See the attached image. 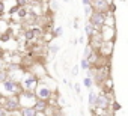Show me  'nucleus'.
Returning a JSON list of instances; mask_svg holds the SVG:
<instances>
[{"mask_svg":"<svg viewBox=\"0 0 128 116\" xmlns=\"http://www.w3.org/2000/svg\"><path fill=\"white\" fill-rule=\"evenodd\" d=\"M89 56H90V45H88V47L84 48V57H83V59H88Z\"/></svg>","mask_w":128,"mask_h":116,"instance_id":"nucleus-18","label":"nucleus"},{"mask_svg":"<svg viewBox=\"0 0 128 116\" xmlns=\"http://www.w3.org/2000/svg\"><path fill=\"white\" fill-rule=\"evenodd\" d=\"M5 80H8V72H5V71H0V83H3Z\"/></svg>","mask_w":128,"mask_h":116,"instance_id":"nucleus-14","label":"nucleus"},{"mask_svg":"<svg viewBox=\"0 0 128 116\" xmlns=\"http://www.w3.org/2000/svg\"><path fill=\"white\" fill-rule=\"evenodd\" d=\"M95 107L100 108V110H106V108L108 107V98H107L106 95H100V96L96 98V104H95Z\"/></svg>","mask_w":128,"mask_h":116,"instance_id":"nucleus-6","label":"nucleus"},{"mask_svg":"<svg viewBox=\"0 0 128 116\" xmlns=\"http://www.w3.org/2000/svg\"><path fill=\"white\" fill-rule=\"evenodd\" d=\"M94 5H95V8H96V9H100V12H101L102 9H106V6H107L106 0H95Z\"/></svg>","mask_w":128,"mask_h":116,"instance_id":"nucleus-10","label":"nucleus"},{"mask_svg":"<svg viewBox=\"0 0 128 116\" xmlns=\"http://www.w3.org/2000/svg\"><path fill=\"white\" fill-rule=\"evenodd\" d=\"M26 15H27V12H26V9H24V8H20V9H18V17H21V18H24Z\"/></svg>","mask_w":128,"mask_h":116,"instance_id":"nucleus-17","label":"nucleus"},{"mask_svg":"<svg viewBox=\"0 0 128 116\" xmlns=\"http://www.w3.org/2000/svg\"><path fill=\"white\" fill-rule=\"evenodd\" d=\"M36 84H38V82H36V77L35 76H27L24 78V82H23V86H24V89L27 92H32L36 88Z\"/></svg>","mask_w":128,"mask_h":116,"instance_id":"nucleus-4","label":"nucleus"},{"mask_svg":"<svg viewBox=\"0 0 128 116\" xmlns=\"http://www.w3.org/2000/svg\"><path fill=\"white\" fill-rule=\"evenodd\" d=\"M51 9H59V5H57V2H51Z\"/></svg>","mask_w":128,"mask_h":116,"instance_id":"nucleus-23","label":"nucleus"},{"mask_svg":"<svg viewBox=\"0 0 128 116\" xmlns=\"http://www.w3.org/2000/svg\"><path fill=\"white\" fill-rule=\"evenodd\" d=\"M83 84H84V86L90 90V86H92V78H90V77H86V78L83 80Z\"/></svg>","mask_w":128,"mask_h":116,"instance_id":"nucleus-12","label":"nucleus"},{"mask_svg":"<svg viewBox=\"0 0 128 116\" xmlns=\"http://www.w3.org/2000/svg\"><path fill=\"white\" fill-rule=\"evenodd\" d=\"M21 116H38V113L33 107H23L21 108Z\"/></svg>","mask_w":128,"mask_h":116,"instance_id":"nucleus-8","label":"nucleus"},{"mask_svg":"<svg viewBox=\"0 0 128 116\" xmlns=\"http://www.w3.org/2000/svg\"><path fill=\"white\" fill-rule=\"evenodd\" d=\"M2 66H3V64H2V62H0V70H2Z\"/></svg>","mask_w":128,"mask_h":116,"instance_id":"nucleus-28","label":"nucleus"},{"mask_svg":"<svg viewBox=\"0 0 128 116\" xmlns=\"http://www.w3.org/2000/svg\"><path fill=\"white\" fill-rule=\"evenodd\" d=\"M74 89H76V94H77V95H80V94H82V88H80V83H76V84H74Z\"/></svg>","mask_w":128,"mask_h":116,"instance_id":"nucleus-20","label":"nucleus"},{"mask_svg":"<svg viewBox=\"0 0 128 116\" xmlns=\"http://www.w3.org/2000/svg\"><path fill=\"white\" fill-rule=\"evenodd\" d=\"M0 116H6V110H3V107H0Z\"/></svg>","mask_w":128,"mask_h":116,"instance_id":"nucleus-24","label":"nucleus"},{"mask_svg":"<svg viewBox=\"0 0 128 116\" xmlns=\"http://www.w3.org/2000/svg\"><path fill=\"white\" fill-rule=\"evenodd\" d=\"M3 11H5V5L0 2V12H3Z\"/></svg>","mask_w":128,"mask_h":116,"instance_id":"nucleus-26","label":"nucleus"},{"mask_svg":"<svg viewBox=\"0 0 128 116\" xmlns=\"http://www.w3.org/2000/svg\"><path fill=\"white\" fill-rule=\"evenodd\" d=\"M92 32H94V29H92V26L88 23V24H86V33H88L89 38H92Z\"/></svg>","mask_w":128,"mask_h":116,"instance_id":"nucleus-15","label":"nucleus"},{"mask_svg":"<svg viewBox=\"0 0 128 116\" xmlns=\"http://www.w3.org/2000/svg\"><path fill=\"white\" fill-rule=\"evenodd\" d=\"M18 107H20V101H18V98H8V100H6V104H5L3 108H6L8 112H14V110H17Z\"/></svg>","mask_w":128,"mask_h":116,"instance_id":"nucleus-5","label":"nucleus"},{"mask_svg":"<svg viewBox=\"0 0 128 116\" xmlns=\"http://www.w3.org/2000/svg\"><path fill=\"white\" fill-rule=\"evenodd\" d=\"M96 98H98V95H96L94 90H89V98H88V102H89V106H90V107H95V104H96Z\"/></svg>","mask_w":128,"mask_h":116,"instance_id":"nucleus-9","label":"nucleus"},{"mask_svg":"<svg viewBox=\"0 0 128 116\" xmlns=\"http://www.w3.org/2000/svg\"><path fill=\"white\" fill-rule=\"evenodd\" d=\"M92 3V0H83V5L84 6H88V5H90Z\"/></svg>","mask_w":128,"mask_h":116,"instance_id":"nucleus-25","label":"nucleus"},{"mask_svg":"<svg viewBox=\"0 0 128 116\" xmlns=\"http://www.w3.org/2000/svg\"><path fill=\"white\" fill-rule=\"evenodd\" d=\"M18 5H20V6H24L26 2H24V0H18Z\"/></svg>","mask_w":128,"mask_h":116,"instance_id":"nucleus-27","label":"nucleus"},{"mask_svg":"<svg viewBox=\"0 0 128 116\" xmlns=\"http://www.w3.org/2000/svg\"><path fill=\"white\" fill-rule=\"evenodd\" d=\"M51 96V90H50V88H47V86H38V90H36V98L39 100V101H47L48 98Z\"/></svg>","mask_w":128,"mask_h":116,"instance_id":"nucleus-3","label":"nucleus"},{"mask_svg":"<svg viewBox=\"0 0 128 116\" xmlns=\"http://www.w3.org/2000/svg\"><path fill=\"white\" fill-rule=\"evenodd\" d=\"M78 70H80L78 65H76V66L72 68V72H71V74H72V76H77V74H78Z\"/></svg>","mask_w":128,"mask_h":116,"instance_id":"nucleus-22","label":"nucleus"},{"mask_svg":"<svg viewBox=\"0 0 128 116\" xmlns=\"http://www.w3.org/2000/svg\"><path fill=\"white\" fill-rule=\"evenodd\" d=\"M26 39H33V33H32V30H27V32H26Z\"/></svg>","mask_w":128,"mask_h":116,"instance_id":"nucleus-21","label":"nucleus"},{"mask_svg":"<svg viewBox=\"0 0 128 116\" xmlns=\"http://www.w3.org/2000/svg\"><path fill=\"white\" fill-rule=\"evenodd\" d=\"M0 89H2L5 94H15V92L18 90V84H17L14 80L8 78V80H5L3 83H0Z\"/></svg>","mask_w":128,"mask_h":116,"instance_id":"nucleus-2","label":"nucleus"},{"mask_svg":"<svg viewBox=\"0 0 128 116\" xmlns=\"http://www.w3.org/2000/svg\"><path fill=\"white\" fill-rule=\"evenodd\" d=\"M84 14H86L88 17L92 14V5H88V6H84Z\"/></svg>","mask_w":128,"mask_h":116,"instance_id":"nucleus-16","label":"nucleus"},{"mask_svg":"<svg viewBox=\"0 0 128 116\" xmlns=\"http://www.w3.org/2000/svg\"><path fill=\"white\" fill-rule=\"evenodd\" d=\"M106 23V14L102 12H94L89 15V24L90 26H96V27H101L104 26Z\"/></svg>","mask_w":128,"mask_h":116,"instance_id":"nucleus-1","label":"nucleus"},{"mask_svg":"<svg viewBox=\"0 0 128 116\" xmlns=\"http://www.w3.org/2000/svg\"><path fill=\"white\" fill-rule=\"evenodd\" d=\"M48 48H50V53H51V54H57V53H59V50H60V47H59L57 44H51Z\"/></svg>","mask_w":128,"mask_h":116,"instance_id":"nucleus-11","label":"nucleus"},{"mask_svg":"<svg viewBox=\"0 0 128 116\" xmlns=\"http://www.w3.org/2000/svg\"><path fill=\"white\" fill-rule=\"evenodd\" d=\"M62 33H63V29L59 26V27H56V30H54V35H57V36H62Z\"/></svg>","mask_w":128,"mask_h":116,"instance_id":"nucleus-19","label":"nucleus"},{"mask_svg":"<svg viewBox=\"0 0 128 116\" xmlns=\"http://www.w3.org/2000/svg\"><path fill=\"white\" fill-rule=\"evenodd\" d=\"M32 107L36 110V113H39V112H45V110H47V104H45V101H39V100H38Z\"/></svg>","mask_w":128,"mask_h":116,"instance_id":"nucleus-7","label":"nucleus"},{"mask_svg":"<svg viewBox=\"0 0 128 116\" xmlns=\"http://www.w3.org/2000/svg\"><path fill=\"white\" fill-rule=\"evenodd\" d=\"M80 66H82L83 70H88V68H89V59H82Z\"/></svg>","mask_w":128,"mask_h":116,"instance_id":"nucleus-13","label":"nucleus"}]
</instances>
